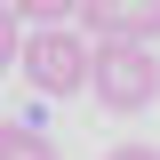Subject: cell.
<instances>
[{
  "mask_svg": "<svg viewBox=\"0 0 160 160\" xmlns=\"http://www.w3.org/2000/svg\"><path fill=\"white\" fill-rule=\"evenodd\" d=\"M0 160H56L48 128H24V120H0Z\"/></svg>",
  "mask_w": 160,
  "mask_h": 160,
  "instance_id": "obj_4",
  "label": "cell"
},
{
  "mask_svg": "<svg viewBox=\"0 0 160 160\" xmlns=\"http://www.w3.org/2000/svg\"><path fill=\"white\" fill-rule=\"evenodd\" d=\"M88 88H96L104 112H144V104L160 96V56L152 48H96V64H88Z\"/></svg>",
  "mask_w": 160,
  "mask_h": 160,
  "instance_id": "obj_2",
  "label": "cell"
},
{
  "mask_svg": "<svg viewBox=\"0 0 160 160\" xmlns=\"http://www.w3.org/2000/svg\"><path fill=\"white\" fill-rule=\"evenodd\" d=\"M88 64H96L88 32L48 24V32H24V64H16V72L32 80L40 96H80V88H88Z\"/></svg>",
  "mask_w": 160,
  "mask_h": 160,
  "instance_id": "obj_1",
  "label": "cell"
},
{
  "mask_svg": "<svg viewBox=\"0 0 160 160\" xmlns=\"http://www.w3.org/2000/svg\"><path fill=\"white\" fill-rule=\"evenodd\" d=\"M104 160H160V152H152V144H112Z\"/></svg>",
  "mask_w": 160,
  "mask_h": 160,
  "instance_id": "obj_6",
  "label": "cell"
},
{
  "mask_svg": "<svg viewBox=\"0 0 160 160\" xmlns=\"http://www.w3.org/2000/svg\"><path fill=\"white\" fill-rule=\"evenodd\" d=\"M80 32L88 48H152L160 40V0H80Z\"/></svg>",
  "mask_w": 160,
  "mask_h": 160,
  "instance_id": "obj_3",
  "label": "cell"
},
{
  "mask_svg": "<svg viewBox=\"0 0 160 160\" xmlns=\"http://www.w3.org/2000/svg\"><path fill=\"white\" fill-rule=\"evenodd\" d=\"M8 64H24V16L0 0V72H8Z\"/></svg>",
  "mask_w": 160,
  "mask_h": 160,
  "instance_id": "obj_5",
  "label": "cell"
}]
</instances>
